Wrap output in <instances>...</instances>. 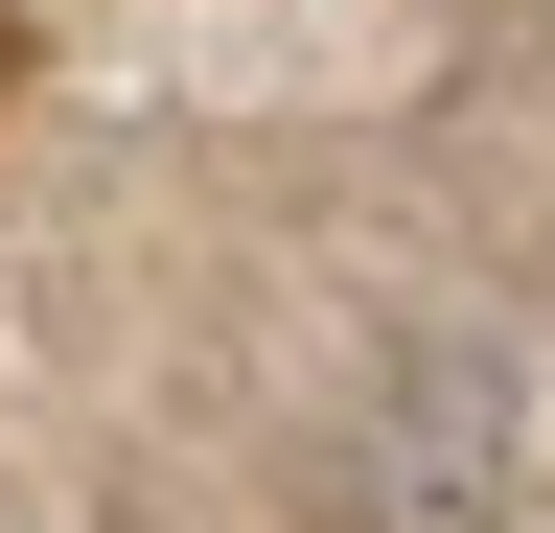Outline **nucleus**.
<instances>
[{
    "label": "nucleus",
    "mask_w": 555,
    "mask_h": 533,
    "mask_svg": "<svg viewBox=\"0 0 555 533\" xmlns=\"http://www.w3.org/2000/svg\"><path fill=\"white\" fill-rule=\"evenodd\" d=\"M371 533H555L532 510V348L486 302H416L371 371Z\"/></svg>",
    "instance_id": "1"
},
{
    "label": "nucleus",
    "mask_w": 555,
    "mask_h": 533,
    "mask_svg": "<svg viewBox=\"0 0 555 533\" xmlns=\"http://www.w3.org/2000/svg\"><path fill=\"white\" fill-rule=\"evenodd\" d=\"M532 24H555V0H532Z\"/></svg>",
    "instance_id": "2"
}]
</instances>
